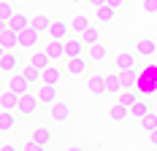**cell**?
<instances>
[{
	"mask_svg": "<svg viewBox=\"0 0 157 151\" xmlns=\"http://www.w3.org/2000/svg\"><path fill=\"white\" fill-rule=\"evenodd\" d=\"M71 116H73V105H71L68 100H54V103L46 108V119L52 121V124H57V127L68 124Z\"/></svg>",
	"mask_w": 157,
	"mask_h": 151,
	"instance_id": "obj_1",
	"label": "cell"
},
{
	"mask_svg": "<svg viewBox=\"0 0 157 151\" xmlns=\"http://www.w3.org/2000/svg\"><path fill=\"white\" fill-rule=\"evenodd\" d=\"M136 89L141 92L144 97H155V94H157V65H146V68H141L138 87H136Z\"/></svg>",
	"mask_w": 157,
	"mask_h": 151,
	"instance_id": "obj_2",
	"label": "cell"
},
{
	"mask_svg": "<svg viewBox=\"0 0 157 151\" xmlns=\"http://www.w3.org/2000/svg\"><path fill=\"white\" fill-rule=\"evenodd\" d=\"M41 97H38V92H25V94H19V105H16V111H19V116L22 119H27V116H35L38 111H41Z\"/></svg>",
	"mask_w": 157,
	"mask_h": 151,
	"instance_id": "obj_3",
	"label": "cell"
},
{
	"mask_svg": "<svg viewBox=\"0 0 157 151\" xmlns=\"http://www.w3.org/2000/svg\"><path fill=\"white\" fill-rule=\"evenodd\" d=\"M95 62H90L87 54H78V57H68L65 60V73L68 78H81V76L90 73V68H92Z\"/></svg>",
	"mask_w": 157,
	"mask_h": 151,
	"instance_id": "obj_4",
	"label": "cell"
},
{
	"mask_svg": "<svg viewBox=\"0 0 157 151\" xmlns=\"http://www.w3.org/2000/svg\"><path fill=\"white\" fill-rule=\"evenodd\" d=\"M22 65H25V60L16 54L14 49L11 51H3L0 54V73H3V78H8V76H14L22 70Z\"/></svg>",
	"mask_w": 157,
	"mask_h": 151,
	"instance_id": "obj_5",
	"label": "cell"
},
{
	"mask_svg": "<svg viewBox=\"0 0 157 151\" xmlns=\"http://www.w3.org/2000/svg\"><path fill=\"white\" fill-rule=\"evenodd\" d=\"M68 35H73V27H71V19H65L63 14L52 16V24H49V38H57V41H65Z\"/></svg>",
	"mask_w": 157,
	"mask_h": 151,
	"instance_id": "obj_6",
	"label": "cell"
},
{
	"mask_svg": "<svg viewBox=\"0 0 157 151\" xmlns=\"http://www.w3.org/2000/svg\"><path fill=\"white\" fill-rule=\"evenodd\" d=\"M119 16V11L114 8V6H109V3H100V6H92V19L100 24V27H109V24H114V19Z\"/></svg>",
	"mask_w": 157,
	"mask_h": 151,
	"instance_id": "obj_7",
	"label": "cell"
},
{
	"mask_svg": "<svg viewBox=\"0 0 157 151\" xmlns=\"http://www.w3.org/2000/svg\"><path fill=\"white\" fill-rule=\"evenodd\" d=\"M49 124H52V121H49ZM49 124H35V127H33V132H30V140H35L41 151L49 149V146L54 143V130H52Z\"/></svg>",
	"mask_w": 157,
	"mask_h": 151,
	"instance_id": "obj_8",
	"label": "cell"
},
{
	"mask_svg": "<svg viewBox=\"0 0 157 151\" xmlns=\"http://www.w3.org/2000/svg\"><path fill=\"white\" fill-rule=\"evenodd\" d=\"M3 87H6V89H11L14 94H25V92H30L35 84H33L30 78H25V76H22V70H19V73L8 76V78L3 81Z\"/></svg>",
	"mask_w": 157,
	"mask_h": 151,
	"instance_id": "obj_9",
	"label": "cell"
},
{
	"mask_svg": "<svg viewBox=\"0 0 157 151\" xmlns=\"http://www.w3.org/2000/svg\"><path fill=\"white\" fill-rule=\"evenodd\" d=\"M38 43H41V32L35 30L33 24L19 32V51H35Z\"/></svg>",
	"mask_w": 157,
	"mask_h": 151,
	"instance_id": "obj_10",
	"label": "cell"
},
{
	"mask_svg": "<svg viewBox=\"0 0 157 151\" xmlns=\"http://www.w3.org/2000/svg\"><path fill=\"white\" fill-rule=\"evenodd\" d=\"M84 92H87L90 97L106 94V76L103 73H90L87 76V84H84Z\"/></svg>",
	"mask_w": 157,
	"mask_h": 151,
	"instance_id": "obj_11",
	"label": "cell"
},
{
	"mask_svg": "<svg viewBox=\"0 0 157 151\" xmlns=\"http://www.w3.org/2000/svg\"><path fill=\"white\" fill-rule=\"evenodd\" d=\"M63 43H65V60H68V57H78V54H87V43H84V38L76 35V32L68 35Z\"/></svg>",
	"mask_w": 157,
	"mask_h": 151,
	"instance_id": "obj_12",
	"label": "cell"
},
{
	"mask_svg": "<svg viewBox=\"0 0 157 151\" xmlns=\"http://www.w3.org/2000/svg\"><path fill=\"white\" fill-rule=\"evenodd\" d=\"M35 92H38V97H41V105H44V108H49L54 100H60V87H57V84H44V81H41Z\"/></svg>",
	"mask_w": 157,
	"mask_h": 151,
	"instance_id": "obj_13",
	"label": "cell"
},
{
	"mask_svg": "<svg viewBox=\"0 0 157 151\" xmlns=\"http://www.w3.org/2000/svg\"><path fill=\"white\" fill-rule=\"evenodd\" d=\"M65 78H68V73H65V65L60 68L57 62H52L49 68H44V76H41V81H44V84H57V87L63 84Z\"/></svg>",
	"mask_w": 157,
	"mask_h": 151,
	"instance_id": "obj_14",
	"label": "cell"
},
{
	"mask_svg": "<svg viewBox=\"0 0 157 151\" xmlns=\"http://www.w3.org/2000/svg\"><path fill=\"white\" fill-rule=\"evenodd\" d=\"M138 60H141V57H138V51H136V49H125V51H119V54H117L114 68H117V70H125V68H141Z\"/></svg>",
	"mask_w": 157,
	"mask_h": 151,
	"instance_id": "obj_15",
	"label": "cell"
},
{
	"mask_svg": "<svg viewBox=\"0 0 157 151\" xmlns=\"http://www.w3.org/2000/svg\"><path fill=\"white\" fill-rule=\"evenodd\" d=\"M19 49V32H14L8 24H0V51Z\"/></svg>",
	"mask_w": 157,
	"mask_h": 151,
	"instance_id": "obj_16",
	"label": "cell"
},
{
	"mask_svg": "<svg viewBox=\"0 0 157 151\" xmlns=\"http://www.w3.org/2000/svg\"><path fill=\"white\" fill-rule=\"evenodd\" d=\"M19 119H22L19 111H0V132H3V138L19 127Z\"/></svg>",
	"mask_w": 157,
	"mask_h": 151,
	"instance_id": "obj_17",
	"label": "cell"
},
{
	"mask_svg": "<svg viewBox=\"0 0 157 151\" xmlns=\"http://www.w3.org/2000/svg\"><path fill=\"white\" fill-rule=\"evenodd\" d=\"M44 51L52 57V62H63L65 60V43L57 41V38H49L46 43H44Z\"/></svg>",
	"mask_w": 157,
	"mask_h": 151,
	"instance_id": "obj_18",
	"label": "cell"
},
{
	"mask_svg": "<svg viewBox=\"0 0 157 151\" xmlns=\"http://www.w3.org/2000/svg\"><path fill=\"white\" fill-rule=\"evenodd\" d=\"M90 24H95V19H92V14H87V11H78V14L71 16V27H73V32H76V35H81Z\"/></svg>",
	"mask_w": 157,
	"mask_h": 151,
	"instance_id": "obj_19",
	"label": "cell"
},
{
	"mask_svg": "<svg viewBox=\"0 0 157 151\" xmlns=\"http://www.w3.org/2000/svg\"><path fill=\"white\" fill-rule=\"evenodd\" d=\"M149 111H152V97H144L141 94V97L130 105V119H144Z\"/></svg>",
	"mask_w": 157,
	"mask_h": 151,
	"instance_id": "obj_20",
	"label": "cell"
},
{
	"mask_svg": "<svg viewBox=\"0 0 157 151\" xmlns=\"http://www.w3.org/2000/svg\"><path fill=\"white\" fill-rule=\"evenodd\" d=\"M136 51H138L141 60H152V57L157 54V41L155 38H141V41L136 43Z\"/></svg>",
	"mask_w": 157,
	"mask_h": 151,
	"instance_id": "obj_21",
	"label": "cell"
},
{
	"mask_svg": "<svg viewBox=\"0 0 157 151\" xmlns=\"http://www.w3.org/2000/svg\"><path fill=\"white\" fill-rule=\"evenodd\" d=\"M127 116H130V108H127V105H122L119 100H114V103L109 105V119L114 121V124H122V121H125Z\"/></svg>",
	"mask_w": 157,
	"mask_h": 151,
	"instance_id": "obj_22",
	"label": "cell"
},
{
	"mask_svg": "<svg viewBox=\"0 0 157 151\" xmlns=\"http://www.w3.org/2000/svg\"><path fill=\"white\" fill-rule=\"evenodd\" d=\"M30 22H33V16L27 14V11H22V8H19V11H16V14L11 16V22H8V27H11L14 32H22L25 27H30Z\"/></svg>",
	"mask_w": 157,
	"mask_h": 151,
	"instance_id": "obj_23",
	"label": "cell"
},
{
	"mask_svg": "<svg viewBox=\"0 0 157 151\" xmlns=\"http://www.w3.org/2000/svg\"><path fill=\"white\" fill-rule=\"evenodd\" d=\"M16 105H19V94H14L11 89L3 87V92H0V111H16Z\"/></svg>",
	"mask_w": 157,
	"mask_h": 151,
	"instance_id": "obj_24",
	"label": "cell"
},
{
	"mask_svg": "<svg viewBox=\"0 0 157 151\" xmlns=\"http://www.w3.org/2000/svg\"><path fill=\"white\" fill-rule=\"evenodd\" d=\"M87 57H90V62H103L106 57H109V49H106V43H90L87 46Z\"/></svg>",
	"mask_w": 157,
	"mask_h": 151,
	"instance_id": "obj_25",
	"label": "cell"
},
{
	"mask_svg": "<svg viewBox=\"0 0 157 151\" xmlns=\"http://www.w3.org/2000/svg\"><path fill=\"white\" fill-rule=\"evenodd\" d=\"M22 76H25V78H30L33 84L38 87V84H41V76H44V70H41L38 65H33L30 60H25V65H22Z\"/></svg>",
	"mask_w": 157,
	"mask_h": 151,
	"instance_id": "obj_26",
	"label": "cell"
},
{
	"mask_svg": "<svg viewBox=\"0 0 157 151\" xmlns=\"http://www.w3.org/2000/svg\"><path fill=\"white\" fill-rule=\"evenodd\" d=\"M81 38H84V43L90 46V43H98V41H103V27L95 22V24H90L87 30L81 32Z\"/></svg>",
	"mask_w": 157,
	"mask_h": 151,
	"instance_id": "obj_27",
	"label": "cell"
},
{
	"mask_svg": "<svg viewBox=\"0 0 157 151\" xmlns=\"http://www.w3.org/2000/svg\"><path fill=\"white\" fill-rule=\"evenodd\" d=\"M122 89H125V87H122L119 70H117V73H109V76H106V94H119Z\"/></svg>",
	"mask_w": 157,
	"mask_h": 151,
	"instance_id": "obj_28",
	"label": "cell"
},
{
	"mask_svg": "<svg viewBox=\"0 0 157 151\" xmlns=\"http://www.w3.org/2000/svg\"><path fill=\"white\" fill-rule=\"evenodd\" d=\"M27 60H30L33 65H38V68H41V70H44V68H49V65H52V57H49L46 51H44V46H41V51H38V49H35V51H30V57H27Z\"/></svg>",
	"mask_w": 157,
	"mask_h": 151,
	"instance_id": "obj_29",
	"label": "cell"
},
{
	"mask_svg": "<svg viewBox=\"0 0 157 151\" xmlns=\"http://www.w3.org/2000/svg\"><path fill=\"white\" fill-rule=\"evenodd\" d=\"M16 11H19V8H16L11 0H0V24H8Z\"/></svg>",
	"mask_w": 157,
	"mask_h": 151,
	"instance_id": "obj_30",
	"label": "cell"
},
{
	"mask_svg": "<svg viewBox=\"0 0 157 151\" xmlns=\"http://www.w3.org/2000/svg\"><path fill=\"white\" fill-rule=\"evenodd\" d=\"M138 97H141V92L136 89V87H133V89H122V92H119V94H117V100H119L122 105H127V108L133 105V103H136Z\"/></svg>",
	"mask_w": 157,
	"mask_h": 151,
	"instance_id": "obj_31",
	"label": "cell"
},
{
	"mask_svg": "<svg viewBox=\"0 0 157 151\" xmlns=\"http://www.w3.org/2000/svg\"><path fill=\"white\" fill-rule=\"evenodd\" d=\"M33 27L38 32H49V24H52V16H46V14H35L33 16V22H30Z\"/></svg>",
	"mask_w": 157,
	"mask_h": 151,
	"instance_id": "obj_32",
	"label": "cell"
},
{
	"mask_svg": "<svg viewBox=\"0 0 157 151\" xmlns=\"http://www.w3.org/2000/svg\"><path fill=\"white\" fill-rule=\"evenodd\" d=\"M138 124H141V130H144V132L155 130V127H157V111L152 108V111H149V113H146L144 119H138Z\"/></svg>",
	"mask_w": 157,
	"mask_h": 151,
	"instance_id": "obj_33",
	"label": "cell"
},
{
	"mask_svg": "<svg viewBox=\"0 0 157 151\" xmlns=\"http://www.w3.org/2000/svg\"><path fill=\"white\" fill-rule=\"evenodd\" d=\"M141 8L146 14H157V0H141Z\"/></svg>",
	"mask_w": 157,
	"mask_h": 151,
	"instance_id": "obj_34",
	"label": "cell"
},
{
	"mask_svg": "<svg viewBox=\"0 0 157 151\" xmlns=\"http://www.w3.org/2000/svg\"><path fill=\"white\" fill-rule=\"evenodd\" d=\"M109 6H114L117 11H122V8L127 6V0H109Z\"/></svg>",
	"mask_w": 157,
	"mask_h": 151,
	"instance_id": "obj_35",
	"label": "cell"
},
{
	"mask_svg": "<svg viewBox=\"0 0 157 151\" xmlns=\"http://www.w3.org/2000/svg\"><path fill=\"white\" fill-rule=\"evenodd\" d=\"M146 135H149V143H152V146L157 149V127H155V130H149Z\"/></svg>",
	"mask_w": 157,
	"mask_h": 151,
	"instance_id": "obj_36",
	"label": "cell"
},
{
	"mask_svg": "<svg viewBox=\"0 0 157 151\" xmlns=\"http://www.w3.org/2000/svg\"><path fill=\"white\" fill-rule=\"evenodd\" d=\"M0 149H3V151H14L16 146H14V143H8V140H3V146H0Z\"/></svg>",
	"mask_w": 157,
	"mask_h": 151,
	"instance_id": "obj_37",
	"label": "cell"
},
{
	"mask_svg": "<svg viewBox=\"0 0 157 151\" xmlns=\"http://www.w3.org/2000/svg\"><path fill=\"white\" fill-rule=\"evenodd\" d=\"M90 6H100V3H109V0H87Z\"/></svg>",
	"mask_w": 157,
	"mask_h": 151,
	"instance_id": "obj_38",
	"label": "cell"
},
{
	"mask_svg": "<svg viewBox=\"0 0 157 151\" xmlns=\"http://www.w3.org/2000/svg\"><path fill=\"white\" fill-rule=\"evenodd\" d=\"M68 3H76V6H78V3H84V0H68Z\"/></svg>",
	"mask_w": 157,
	"mask_h": 151,
	"instance_id": "obj_39",
	"label": "cell"
}]
</instances>
